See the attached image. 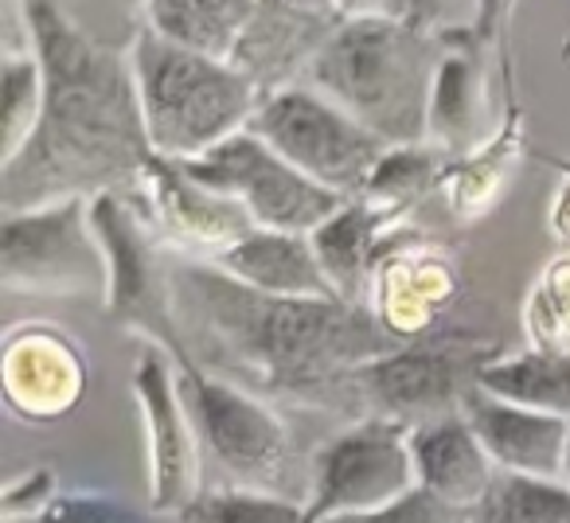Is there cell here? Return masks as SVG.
<instances>
[{"mask_svg":"<svg viewBox=\"0 0 570 523\" xmlns=\"http://www.w3.org/2000/svg\"><path fill=\"white\" fill-rule=\"evenodd\" d=\"M497 359L489 348L458 336H422L391 356L364 364L348 387L372 406V418L399 422L406 430L465 414L481 367Z\"/></svg>","mask_w":570,"mask_h":523,"instance_id":"obj_8","label":"cell"},{"mask_svg":"<svg viewBox=\"0 0 570 523\" xmlns=\"http://www.w3.org/2000/svg\"><path fill=\"white\" fill-rule=\"evenodd\" d=\"M469 523H570V489L562 481L500 473Z\"/></svg>","mask_w":570,"mask_h":523,"instance_id":"obj_26","label":"cell"},{"mask_svg":"<svg viewBox=\"0 0 570 523\" xmlns=\"http://www.w3.org/2000/svg\"><path fill=\"white\" fill-rule=\"evenodd\" d=\"M512 12H515V0H476V12H473L469 32H473L476 43H484L489 51H500L508 43Z\"/></svg>","mask_w":570,"mask_h":523,"instance_id":"obj_31","label":"cell"},{"mask_svg":"<svg viewBox=\"0 0 570 523\" xmlns=\"http://www.w3.org/2000/svg\"><path fill=\"white\" fill-rule=\"evenodd\" d=\"M250 134L282 152L297 172L344 199L364 196L367 180L391 149L383 137H375L313 87H285L266 95L250 118Z\"/></svg>","mask_w":570,"mask_h":523,"instance_id":"obj_6","label":"cell"},{"mask_svg":"<svg viewBox=\"0 0 570 523\" xmlns=\"http://www.w3.org/2000/svg\"><path fill=\"white\" fill-rule=\"evenodd\" d=\"M419 492L411 430L364 418L313 453L305 523L328 515H383Z\"/></svg>","mask_w":570,"mask_h":523,"instance_id":"obj_9","label":"cell"},{"mask_svg":"<svg viewBox=\"0 0 570 523\" xmlns=\"http://www.w3.org/2000/svg\"><path fill=\"white\" fill-rule=\"evenodd\" d=\"M0 286L12 294L102 297L110 266L90 227V199L71 196L0 223Z\"/></svg>","mask_w":570,"mask_h":523,"instance_id":"obj_7","label":"cell"},{"mask_svg":"<svg viewBox=\"0 0 570 523\" xmlns=\"http://www.w3.org/2000/svg\"><path fill=\"white\" fill-rule=\"evenodd\" d=\"M476 391L570 422V352L528 348L520 356H497L481 367Z\"/></svg>","mask_w":570,"mask_h":523,"instance_id":"obj_23","label":"cell"},{"mask_svg":"<svg viewBox=\"0 0 570 523\" xmlns=\"http://www.w3.org/2000/svg\"><path fill=\"white\" fill-rule=\"evenodd\" d=\"M461 294V274L445 250L422 238V230H406L383 254L372 278L367 309L395 341L411 344L434 333V320L445 317Z\"/></svg>","mask_w":570,"mask_h":523,"instance_id":"obj_14","label":"cell"},{"mask_svg":"<svg viewBox=\"0 0 570 523\" xmlns=\"http://www.w3.org/2000/svg\"><path fill=\"white\" fill-rule=\"evenodd\" d=\"M59 496H63V492H59V476L51 473V468H32V473H24L20 481H12L9 489H4V500H0L4 523L36 520V515L48 512Z\"/></svg>","mask_w":570,"mask_h":523,"instance_id":"obj_30","label":"cell"},{"mask_svg":"<svg viewBox=\"0 0 570 523\" xmlns=\"http://www.w3.org/2000/svg\"><path fill=\"white\" fill-rule=\"evenodd\" d=\"M531 348L570 352V254L554 258L528 297Z\"/></svg>","mask_w":570,"mask_h":523,"instance_id":"obj_28","label":"cell"},{"mask_svg":"<svg viewBox=\"0 0 570 523\" xmlns=\"http://www.w3.org/2000/svg\"><path fill=\"white\" fill-rule=\"evenodd\" d=\"M547 227H551V235L559 238L562 246H570V165H567V172H562L559 191H554L551 211H547Z\"/></svg>","mask_w":570,"mask_h":523,"instance_id":"obj_34","label":"cell"},{"mask_svg":"<svg viewBox=\"0 0 570 523\" xmlns=\"http://www.w3.org/2000/svg\"><path fill=\"white\" fill-rule=\"evenodd\" d=\"M0 379H4L9 411L43 426L79 406L87 391V356L59 325L28 320L4 336Z\"/></svg>","mask_w":570,"mask_h":523,"instance_id":"obj_15","label":"cell"},{"mask_svg":"<svg viewBox=\"0 0 570 523\" xmlns=\"http://www.w3.org/2000/svg\"><path fill=\"white\" fill-rule=\"evenodd\" d=\"M20 523H165V520L153 512H137V507L121 504V500L106 496V492H63L48 512Z\"/></svg>","mask_w":570,"mask_h":523,"instance_id":"obj_29","label":"cell"},{"mask_svg":"<svg viewBox=\"0 0 570 523\" xmlns=\"http://www.w3.org/2000/svg\"><path fill=\"white\" fill-rule=\"evenodd\" d=\"M562 484L570 489V445H567V473H562Z\"/></svg>","mask_w":570,"mask_h":523,"instance_id":"obj_37","label":"cell"},{"mask_svg":"<svg viewBox=\"0 0 570 523\" xmlns=\"http://www.w3.org/2000/svg\"><path fill=\"white\" fill-rule=\"evenodd\" d=\"M438 67L442 36L422 32L406 17H360L336 24L309 63L305 82L391 149H403L430 145Z\"/></svg>","mask_w":570,"mask_h":523,"instance_id":"obj_3","label":"cell"},{"mask_svg":"<svg viewBox=\"0 0 570 523\" xmlns=\"http://www.w3.org/2000/svg\"><path fill=\"white\" fill-rule=\"evenodd\" d=\"M492 59L469 28L442 32V67H438L434 102H430V145L450 160H461L497 137L500 121L492 106Z\"/></svg>","mask_w":570,"mask_h":523,"instance_id":"obj_16","label":"cell"},{"mask_svg":"<svg viewBox=\"0 0 570 523\" xmlns=\"http://www.w3.org/2000/svg\"><path fill=\"white\" fill-rule=\"evenodd\" d=\"M134 398L145 426V465H149V512L176 520L188 512L199 489V434L184 403L176 356L157 341H145L134 367Z\"/></svg>","mask_w":570,"mask_h":523,"instance_id":"obj_12","label":"cell"},{"mask_svg":"<svg viewBox=\"0 0 570 523\" xmlns=\"http://www.w3.org/2000/svg\"><path fill=\"white\" fill-rule=\"evenodd\" d=\"M465 418L481 437L497 473L528 476V481H562L570 445L567 418L500 403L484 391H473V398L465 403Z\"/></svg>","mask_w":570,"mask_h":523,"instance_id":"obj_17","label":"cell"},{"mask_svg":"<svg viewBox=\"0 0 570 523\" xmlns=\"http://www.w3.org/2000/svg\"><path fill=\"white\" fill-rule=\"evenodd\" d=\"M168 286L184 359L204 372L223 364L274 395H328L364 364L403 348L367 305L254 294L212 262L173 266Z\"/></svg>","mask_w":570,"mask_h":523,"instance_id":"obj_2","label":"cell"},{"mask_svg":"<svg viewBox=\"0 0 570 523\" xmlns=\"http://www.w3.org/2000/svg\"><path fill=\"white\" fill-rule=\"evenodd\" d=\"M406 223L383 215L375 204H367L364 196L344 199V207L328 223H321L313 230V250L325 278L333 282L336 297L352 305H367L372 294V278L380 270L383 254L391 250Z\"/></svg>","mask_w":570,"mask_h":523,"instance_id":"obj_20","label":"cell"},{"mask_svg":"<svg viewBox=\"0 0 570 523\" xmlns=\"http://www.w3.org/2000/svg\"><path fill=\"white\" fill-rule=\"evenodd\" d=\"M375 523H469V515L438 504L426 492H414V496H406L403 504H395L391 512L375 515Z\"/></svg>","mask_w":570,"mask_h":523,"instance_id":"obj_32","label":"cell"},{"mask_svg":"<svg viewBox=\"0 0 570 523\" xmlns=\"http://www.w3.org/2000/svg\"><path fill=\"white\" fill-rule=\"evenodd\" d=\"M129 199L153 235L180 250L212 254V262L254 230V219L243 204L191 180L176 160L153 157L137 188H129Z\"/></svg>","mask_w":570,"mask_h":523,"instance_id":"obj_13","label":"cell"},{"mask_svg":"<svg viewBox=\"0 0 570 523\" xmlns=\"http://www.w3.org/2000/svg\"><path fill=\"white\" fill-rule=\"evenodd\" d=\"M43 118V67L36 51H4L0 71V168L28 149Z\"/></svg>","mask_w":570,"mask_h":523,"instance_id":"obj_25","label":"cell"},{"mask_svg":"<svg viewBox=\"0 0 570 523\" xmlns=\"http://www.w3.org/2000/svg\"><path fill=\"white\" fill-rule=\"evenodd\" d=\"M258 9L262 0H149L145 24L176 48L230 63Z\"/></svg>","mask_w":570,"mask_h":523,"instance_id":"obj_21","label":"cell"},{"mask_svg":"<svg viewBox=\"0 0 570 523\" xmlns=\"http://www.w3.org/2000/svg\"><path fill=\"white\" fill-rule=\"evenodd\" d=\"M173 523H305V504L285 496H266V492L219 489L204 492Z\"/></svg>","mask_w":570,"mask_h":523,"instance_id":"obj_27","label":"cell"},{"mask_svg":"<svg viewBox=\"0 0 570 523\" xmlns=\"http://www.w3.org/2000/svg\"><path fill=\"white\" fill-rule=\"evenodd\" d=\"M297 9L313 12V17H325V20H336L341 24V12H336V0H294Z\"/></svg>","mask_w":570,"mask_h":523,"instance_id":"obj_35","label":"cell"},{"mask_svg":"<svg viewBox=\"0 0 570 523\" xmlns=\"http://www.w3.org/2000/svg\"><path fill=\"white\" fill-rule=\"evenodd\" d=\"M129 63L141 98L145 134L153 157L160 160L188 165L207 157L223 141L250 129L262 102L258 87L230 63L176 48L149 24H141L129 43Z\"/></svg>","mask_w":570,"mask_h":523,"instance_id":"obj_4","label":"cell"},{"mask_svg":"<svg viewBox=\"0 0 570 523\" xmlns=\"http://www.w3.org/2000/svg\"><path fill=\"white\" fill-rule=\"evenodd\" d=\"M520 157H523V110L512 98L497 137L489 145H481L476 152H469V157L450 160L442 184H438V196L445 199V207L458 219H481L484 211L497 207L500 191L508 188Z\"/></svg>","mask_w":570,"mask_h":523,"instance_id":"obj_22","label":"cell"},{"mask_svg":"<svg viewBox=\"0 0 570 523\" xmlns=\"http://www.w3.org/2000/svg\"><path fill=\"white\" fill-rule=\"evenodd\" d=\"M317 523H375V515H328V520Z\"/></svg>","mask_w":570,"mask_h":523,"instance_id":"obj_36","label":"cell"},{"mask_svg":"<svg viewBox=\"0 0 570 523\" xmlns=\"http://www.w3.org/2000/svg\"><path fill=\"white\" fill-rule=\"evenodd\" d=\"M176 372H180L184 403L196 422L199 450L215 461L227 489L294 500L285 489L294 484L302 489V465L285 422L262 398L246 395L223 375L204 372L188 359H176Z\"/></svg>","mask_w":570,"mask_h":523,"instance_id":"obj_5","label":"cell"},{"mask_svg":"<svg viewBox=\"0 0 570 523\" xmlns=\"http://www.w3.org/2000/svg\"><path fill=\"white\" fill-rule=\"evenodd\" d=\"M191 180L246 207L254 227L285 230V235H313L344 207V196L321 188L297 172L282 152H274L258 134L243 129L207 157L180 165Z\"/></svg>","mask_w":570,"mask_h":523,"instance_id":"obj_10","label":"cell"},{"mask_svg":"<svg viewBox=\"0 0 570 523\" xmlns=\"http://www.w3.org/2000/svg\"><path fill=\"white\" fill-rule=\"evenodd\" d=\"M20 20L43 67V118L28 149L0 168L4 215L137 188L153 145L129 51L90 40L56 0H20Z\"/></svg>","mask_w":570,"mask_h":523,"instance_id":"obj_1","label":"cell"},{"mask_svg":"<svg viewBox=\"0 0 570 523\" xmlns=\"http://www.w3.org/2000/svg\"><path fill=\"white\" fill-rule=\"evenodd\" d=\"M450 157L434 145H403V149H387V157L380 160V168L372 172L364 188V199L375 204L391 219H403L406 211L419 207L430 191H438Z\"/></svg>","mask_w":570,"mask_h":523,"instance_id":"obj_24","label":"cell"},{"mask_svg":"<svg viewBox=\"0 0 570 523\" xmlns=\"http://www.w3.org/2000/svg\"><path fill=\"white\" fill-rule=\"evenodd\" d=\"M90 227L110 266V289H106V309L121 325L137 328L145 341H157L184 359L180 328L173 317V286L168 270H160L157 243H153L149 223L141 219L129 191H102L90 199Z\"/></svg>","mask_w":570,"mask_h":523,"instance_id":"obj_11","label":"cell"},{"mask_svg":"<svg viewBox=\"0 0 570 523\" xmlns=\"http://www.w3.org/2000/svg\"><path fill=\"white\" fill-rule=\"evenodd\" d=\"M453 9H458V0H406L403 17L411 20L414 28H422V32L442 36L445 32V20H450Z\"/></svg>","mask_w":570,"mask_h":523,"instance_id":"obj_33","label":"cell"},{"mask_svg":"<svg viewBox=\"0 0 570 523\" xmlns=\"http://www.w3.org/2000/svg\"><path fill=\"white\" fill-rule=\"evenodd\" d=\"M212 266L254 294L289 297V302H341L333 282L321 270L309 235L254 227L243 243L223 250Z\"/></svg>","mask_w":570,"mask_h":523,"instance_id":"obj_19","label":"cell"},{"mask_svg":"<svg viewBox=\"0 0 570 523\" xmlns=\"http://www.w3.org/2000/svg\"><path fill=\"white\" fill-rule=\"evenodd\" d=\"M411 450L419 492L461 515H473L500 476L465 414L411 430Z\"/></svg>","mask_w":570,"mask_h":523,"instance_id":"obj_18","label":"cell"}]
</instances>
